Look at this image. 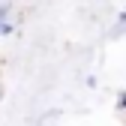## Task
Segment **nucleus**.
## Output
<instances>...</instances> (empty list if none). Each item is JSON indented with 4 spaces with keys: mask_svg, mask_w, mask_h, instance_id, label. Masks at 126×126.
<instances>
[{
    "mask_svg": "<svg viewBox=\"0 0 126 126\" xmlns=\"http://www.w3.org/2000/svg\"><path fill=\"white\" fill-rule=\"evenodd\" d=\"M9 12H12V3H0V36H9L12 30H15Z\"/></svg>",
    "mask_w": 126,
    "mask_h": 126,
    "instance_id": "obj_1",
    "label": "nucleus"
},
{
    "mask_svg": "<svg viewBox=\"0 0 126 126\" xmlns=\"http://www.w3.org/2000/svg\"><path fill=\"white\" fill-rule=\"evenodd\" d=\"M114 105H117V111H126V90L117 93V102H114Z\"/></svg>",
    "mask_w": 126,
    "mask_h": 126,
    "instance_id": "obj_2",
    "label": "nucleus"
},
{
    "mask_svg": "<svg viewBox=\"0 0 126 126\" xmlns=\"http://www.w3.org/2000/svg\"><path fill=\"white\" fill-rule=\"evenodd\" d=\"M0 102H3V81H0Z\"/></svg>",
    "mask_w": 126,
    "mask_h": 126,
    "instance_id": "obj_3",
    "label": "nucleus"
},
{
    "mask_svg": "<svg viewBox=\"0 0 126 126\" xmlns=\"http://www.w3.org/2000/svg\"><path fill=\"white\" fill-rule=\"evenodd\" d=\"M123 114H126V111H123Z\"/></svg>",
    "mask_w": 126,
    "mask_h": 126,
    "instance_id": "obj_4",
    "label": "nucleus"
}]
</instances>
